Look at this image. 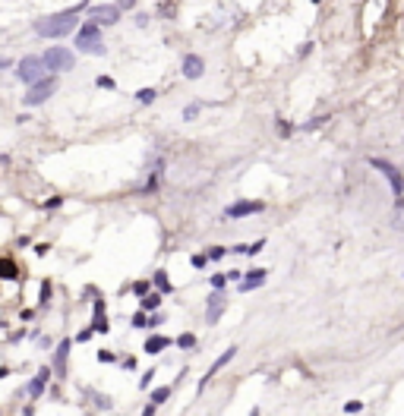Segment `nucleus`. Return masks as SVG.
Masks as SVG:
<instances>
[{
  "mask_svg": "<svg viewBox=\"0 0 404 416\" xmlns=\"http://www.w3.org/2000/svg\"><path fill=\"white\" fill-rule=\"evenodd\" d=\"M76 22H79V10H63V13H51L47 19H38L35 32L41 38H63V35L76 29Z\"/></svg>",
  "mask_w": 404,
  "mask_h": 416,
  "instance_id": "f257e3e1",
  "label": "nucleus"
},
{
  "mask_svg": "<svg viewBox=\"0 0 404 416\" xmlns=\"http://www.w3.org/2000/svg\"><path fill=\"white\" fill-rule=\"evenodd\" d=\"M76 51L101 57V54H104V41H101V26H95V22H86V26H82V29L76 32Z\"/></svg>",
  "mask_w": 404,
  "mask_h": 416,
  "instance_id": "f03ea898",
  "label": "nucleus"
},
{
  "mask_svg": "<svg viewBox=\"0 0 404 416\" xmlns=\"http://www.w3.org/2000/svg\"><path fill=\"white\" fill-rule=\"evenodd\" d=\"M41 60H44V66L51 69V73H63V69L73 66V51H66V47H57V44H54V47H47V51H44Z\"/></svg>",
  "mask_w": 404,
  "mask_h": 416,
  "instance_id": "7ed1b4c3",
  "label": "nucleus"
},
{
  "mask_svg": "<svg viewBox=\"0 0 404 416\" xmlns=\"http://www.w3.org/2000/svg\"><path fill=\"white\" fill-rule=\"evenodd\" d=\"M54 89H57V79L51 76V79H38V82H32V89L26 92V104L29 108H35V104H41V101H47L54 95Z\"/></svg>",
  "mask_w": 404,
  "mask_h": 416,
  "instance_id": "20e7f679",
  "label": "nucleus"
},
{
  "mask_svg": "<svg viewBox=\"0 0 404 416\" xmlns=\"http://www.w3.org/2000/svg\"><path fill=\"white\" fill-rule=\"evenodd\" d=\"M44 69H47V66H44L41 57H26V60L16 66V73H19L22 82H38V79L44 76Z\"/></svg>",
  "mask_w": 404,
  "mask_h": 416,
  "instance_id": "39448f33",
  "label": "nucleus"
},
{
  "mask_svg": "<svg viewBox=\"0 0 404 416\" xmlns=\"http://www.w3.org/2000/svg\"><path fill=\"white\" fill-rule=\"evenodd\" d=\"M262 208H265L262 202H249V199H243V202H234V205H228L224 218H246V215H253V211H262Z\"/></svg>",
  "mask_w": 404,
  "mask_h": 416,
  "instance_id": "423d86ee",
  "label": "nucleus"
},
{
  "mask_svg": "<svg viewBox=\"0 0 404 416\" xmlns=\"http://www.w3.org/2000/svg\"><path fill=\"white\" fill-rule=\"evenodd\" d=\"M117 19H120V10H117V7H95L92 10V22H95V26H114V22Z\"/></svg>",
  "mask_w": 404,
  "mask_h": 416,
  "instance_id": "0eeeda50",
  "label": "nucleus"
},
{
  "mask_svg": "<svg viewBox=\"0 0 404 416\" xmlns=\"http://www.w3.org/2000/svg\"><path fill=\"white\" fill-rule=\"evenodd\" d=\"M373 168H376V171H382V174L388 177V183H391V189H395L398 196L404 193V180H401V174H398L395 168H391L388 161H379V158H376V161H373Z\"/></svg>",
  "mask_w": 404,
  "mask_h": 416,
  "instance_id": "6e6552de",
  "label": "nucleus"
},
{
  "mask_svg": "<svg viewBox=\"0 0 404 416\" xmlns=\"http://www.w3.org/2000/svg\"><path fill=\"white\" fill-rule=\"evenodd\" d=\"M234 353H237L234 347H228V350H224V353L218 356V360H215V366H209V372H206V375H202V382H199V385H209V382H212V375H215L218 369H224V366H228V363L234 360Z\"/></svg>",
  "mask_w": 404,
  "mask_h": 416,
  "instance_id": "1a4fd4ad",
  "label": "nucleus"
},
{
  "mask_svg": "<svg viewBox=\"0 0 404 416\" xmlns=\"http://www.w3.org/2000/svg\"><path fill=\"white\" fill-rule=\"evenodd\" d=\"M202 69H206V63H202V57H196V54H189L186 60H183V76H186V79H199Z\"/></svg>",
  "mask_w": 404,
  "mask_h": 416,
  "instance_id": "9d476101",
  "label": "nucleus"
},
{
  "mask_svg": "<svg viewBox=\"0 0 404 416\" xmlns=\"http://www.w3.org/2000/svg\"><path fill=\"white\" fill-rule=\"evenodd\" d=\"M221 309H224V293H212L209 296V325H215L218 318H221Z\"/></svg>",
  "mask_w": 404,
  "mask_h": 416,
  "instance_id": "9b49d317",
  "label": "nucleus"
},
{
  "mask_svg": "<svg viewBox=\"0 0 404 416\" xmlns=\"http://www.w3.org/2000/svg\"><path fill=\"white\" fill-rule=\"evenodd\" d=\"M66 353H70V341H60V347H57V353H54V372L57 375L66 372Z\"/></svg>",
  "mask_w": 404,
  "mask_h": 416,
  "instance_id": "f8f14e48",
  "label": "nucleus"
},
{
  "mask_svg": "<svg viewBox=\"0 0 404 416\" xmlns=\"http://www.w3.org/2000/svg\"><path fill=\"white\" fill-rule=\"evenodd\" d=\"M92 331H108V318H104V300L95 303V322H92Z\"/></svg>",
  "mask_w": 404,
  "mask_h": 416,
  "instance_id": "ddd939ff",
  "label": "nucleus"
},
{
  "mask_svg": "<svg viewBox=\"0 0 404 416\" xmlns=\"http://www.w3.org/2000/svg\"><path fill=\"white\" fill-rule=\"evenodd\" d=\"M47 375H51V369H41V372H38V375H35L32 382H29V394H32V397H38L41 391H44V382H47Z\"/></svg>",
  "mask_w": 404,
  "mask_h": 416,
  "instance_id": "4468645a",
  "label": "nucleus"
},
{
  "mask_svg": "<svg viewBox=\"0 0 404 416\" xmlns=\"http://www.w3.org/2000/svg\"><path fill=\"white\" fill-rule=\"evenodd\" d=\"M171 344V338H164V335H152L149 341H146V353H161L164 347Z\"/></svg>",
  "mask_w": 404,
  "mask_h": 416,
  "instance_id": "2eb2a0df",
  "label": "nucleus"
},
{
  "mask_svg": "<svg viewBox=\"0 0 404 416\" xmlns=\"http://www.w3.org/2000/svg\"><path fill=\"white\" fill-rule=\"evenodd\" d=\"M262 281H265V271H249V275L240 281V290H253V287H259Z\"/></svg>",
  "mask_w": 404,
  "mask_h": 416,
  "instance_id": "dca6fc26",
  "label": "nucleus"
},
{
  "mask_svg": "<svg viewBox=\"0 0 404 416\" xmlns=\"http://www.w3.org/2000/svg\"><path fill=\"white\" fill-rule=\"evenodd\" d=\"M16 275H19V271H16V265L10 262V259H4V262H0V278H4V281H13Z\"/></svg>",
  "mask_w": 404,
  "mask_h": 416,
  "instance_id": "f3484780",
  "label": "nucleus"
},
{
  "mask_svg": "<svg viewBox=\"0 0 404 416\" xmlns=\"http://www.w3.org/2000/svg\"><path fill=\"white\" fill-rule=\"evenodd\" d=\"M158 303H161L158 293H146V296H142V306H146V309H158Z\"/></svg>",
  "mask_w": 404,
  "mask_h": 416,
  "instance_id": "a211bd4d",
  "label": "nucleus"
},
{
  "mask_svg": "<svg viewBox=\"0 0 404 416\" xmlns=\"http://www.w3.org/2000/svg\"><path fill=\"white\" fill-rule=\"evenodd\" d=\"M193 344H196V338H193V335H180V338H177V347H183V350H189Z\"/></svg>",
  "mask_w": 404,
  "mask_h": 416,
  "instance_id": "6ab92c4d",
  "label": "nucleus"
},
{
  "mask_svg": "<svg viewBox=\"0 0 404 416\" xmlns=\"http://www.w3.org/2000/svg\"><path fill=\"white\" fill-rule=\"evenodd\" d=\"M168 397H171V388H158V391H155V397H152V403H164Z\"/></svg>",
  "mask_w": 404,
  "mask_h": 416,
  "instance_id": "aec40b11",
  "label": "nucleus"
},
{
  "mask_svg": "<svg viewBox=\"0 0 404 416\" xmlns=\"http://www.w3.org/2000/svg\"><path fill=\"white\" fill-rule=\"evenodd\" d=\"M155 284H158V287H161L164 293L171 290V284H168V275H164V271H158V275H155Z\"/></svg>",
  "mask_w": 404,
  "mask_h": 416,
  "instance_id": "412c9836",
  "label": "nucleus"
},
{
  "mask_svg": "<svg viewBox=\"0 0 404 416\" xmlns=\"http://www.w3.org/2000/svg\"><path fill=\"white\" fill-rule=\"evenodd\" d=\"M139 101H142V104L155 101V89H142V92H139Z\"/></svg>",
  "mask_w": 404,
  "mask_h": 416,
  "instance_id": "4be33fe9",
  "label": "nucleus"
},
{
  "mask_svg": "<svg viewBox=\"0 0 404 416\" xmlns=\"http://www.w3.org/2000/svg\"><path fill=\"white\" fill-rule=\"evenodd\" d=\"M224 284H228V275H212V287L215 290H221Z\"/></svg>",
  "mask_w": 404,
  "mask_h": 416,
  "instance_id": "5701e85b",
  "label": "nucleus"
},
{
  "mask_svg": "<svg viewBox=\"0 0 404 416\" xmlns=\"http://www.w3.org/2000/svg\"><path fill=\"white\" fill-rule=\"evenodd\" d=\"M189 262H193V268H206V265H209V256H193Z\"/></svg>",
  "mask_w": 404,
  "mask_h": 416,
  "instance_id": "b1692460",
  "label": "nucleus"
},
{
  "mask_svg": "<svg viewBox=\"0 0 404 416\" xmlns=\"http://www.w3.org/2000/svg\"><path fill=\"white\" fill-rule=\"evenodd\" d=\"M98 89H114V79L111 76H98Z\"/></svg>",
  "mask_w": 404,
  "mask_h": 416,
  "instance_id": "393cba45",
  "label": "nucleus"
},
{
  "mask_svg": "<svg viewBox=\"0 0 404 416\" xmlns=\"http://www.w3.org/2000/svg\"><path fill=\"white\" fill-rule=\"evenodd\" d=\"M199 114V104H189V108L183 111V117H186V120H193V117Z\"/></svg>",
  "mask_w": 404,
  "mask_h": 416,
  "instance_id": "a878e982",
  "label": "nucleus"
},
{
  "mask_svg": "<svg viewBox=\"0 0 404 416\" xmlns=\"http://www.w3.org/2000/svg\"><path fill=\"white\" fill-rule=\"evenodd\" d=\"M221 256H224L221 246H212V249H209V259H221Z\"/></svg>",
  "mask_w": 404,
  "mask_h": 416,
  "instance_id": "bb28decb",
  "label": "nucleus"
},
{
  "mask_svg": "<svg viewBox=\"0 0 404 416\" xmlns=\"http://www.w3.org/2000/svg\"><path fill=\"white\" fill-rule=\"evenodd\" d=\"M133 325H136V328H146V325H149V318H146V315H136V318H133Z\"/></svg>",
  "mask_w": 404,
  "mask_h": 416,
  "instance_id": "cd10ccee",
  "label": "nucleus"
},
{
  "mask_svg": "<svg viewBox=\"0 0 404 416\" xmlns=\"http://www.w3.org/2000/svg\"><path fill=\"white\" fill-rule=\"evenodd\" d=\"M98 360H101V363H114V353H108V350H101V353H98Z\"/></svg>",
  "mask_w": 404,
  "mask_h": 416,
  "instance_id": "c85d7f7f",
  "label": "nucleus"
},
{
  "mask_svg": "<svg viewBox=\"0 0 404 416\" xmlns=\"http://www.w3.org/2000/svg\"><path fill=\"white\" fill-rule=\"evenodd\" d=\"M152 372H155V369H152ZM152 372H146V375L139 378V385H142V388H149V385H152Z\"/></svg>",
  "mask_w": 404,
  "mask_h": 416,
  "instance_id": "c756f323",
  "label": "nucleus"
},
{
  "mask_svg": "<svg viewBox=\"0 0 404 416\" xmlns=\"http://www.w3.org/2000/svg\"><path fill=\"white\" fill-rule=\"evenodd\" d=\"M344 410H348V413H357V410H360V400H351V403H348V407H344Z\"/></svg>",
  "mask_w": 404,
  "mask_h": 416,
  "instance_id": "7c9ffc66",
  "label": "nucleus"
},
{
  "mask_svg": "<svg viewBox=\"0 0 404 416\" xmlns=\"http://www.w3.org/2000/svg\"><path fill=\"white\" fill-rule=\"evenodd\" d=\"M47 296H51V284H44V287H41V303H47Z\"/></svg>",
  "mask_w": 404,
  "mask_h": 416,
  "instance_id": "2f4dec72",
  "label": "nucleus"
},
{
  "mask_svg": "<svg viewBox=\"0 0 404 416\" xmlns=\"http://www.w3.org/2000/svg\"><path fill=\"white\" fill-rule=\"evenodd\" d=\"M89 338H92V328H86V331H79V338H76V341L82 344V341H89Z\"/></svg>",
  "mask_w": 404,
  "mask_h": 416,
  "instance_id": "473e14b6",
  "label": "nucleus"
},
{
  "mask_svg": "<svg viewBox=\"0 0 404 416\" xmlns=\"http://www.w3.org/2000/svg\"><path fill=\"white\" fill-rule=\"evenodd\" d=\"M4 66H10V60H4V57H0V69H4Z\"/></svg>",
  "mask_w": 404,
  "mask_h": 416,
  "instance_id": "72a5a7b5",
  "label": "nucleus"
},
{
  "mask_svg": "<svg viewBox=\"0 0 404 416\" xmlns=\"http://www.w3.org/2000/svg\"><path fill=\"white\" fill-rule=\"evenodd\" d=\"M7 372H10V369H0V378H4V375H7Z\"/></svg>",
  "mask_w": 404,
  "mask_h": 416,
  "instance_id": "f704fd0d",
  "label": "nucleus"
}]
</instances>
